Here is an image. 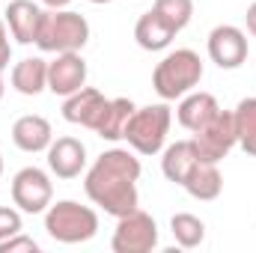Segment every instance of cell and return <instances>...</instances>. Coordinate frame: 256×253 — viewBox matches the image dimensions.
Listing matches in <instances>:
<instances>
[{
  "label": "cell",
  "instance_id": "cell-1",
  "mask_svg": "<svg viewBox=\"0 0 256 253\" xmlns=\"http://www.w3.org/2000/svg\"><path fill=\"white\" fill-rule=\"evenodd\" d=\"M137 182H140V158H134V152L128 149L114 146L92 161V167L84 176V190L92 200V206L104 208V214L122 218L140 206Z\"/></svg>",
  "mask_w": 256,
  "mask_h": 253
},
{
  "label": "cell",
  "instance_id": "cell-2",
  "mask_svg": "<svg viewBox=\"0 0 256 253\" xmlns=\"http://www.w3.org/2000/svg\"><path fill=\"white\" fill-rule=\"evenodd\" d=\"M200 80H202V60L191 48L170 51L152 72V90L164 102H176V98L188 96L191 90L200 86Z\"/></svg>",
  "mask_w": 256,
  "mask_h": 253
},
{
  "label": "cell",
  "instance_id": "cell-3",
  "mask_svg": "<svg viewBox=\"0 0 256 253\" xmlns=\"http://www.w3.org/2000/svg\"><path fill=\"white\" fill-rule=\"evenodd\" d=\"M45 232L60 244H84L98 232V214L78 200H57L45 208Z\"/></svg>",
  "mask_w": 256,
  "mask_h": 253
},
{
  "label": "cell",
  "instance_id": "cell-4",
  "mask_svg": "<svg viewBox=\"0 0 256 253\" xmlns=\"http://www.w3.org/2000/svg\"><path fill=\"white\" fill-rule=\"evenodd\" d=\"M90 42V24L80 12L74 9H45L36 45L48 54H63V51H80Z\"/></svg>",
  "mask_w": 256,
  "mask_h": 253
},
{
  "label": "cell",
  "instance_id": "cell-5",
  "mask_svg": "<svg viewBox=\"0 0 256 253\" xmlns=\"http://www.w3.org/2000/svg\"><path fill=\"white\" fill-rule=\"evenodd\" d=\"M170 126H173V110L164 102L161 104L134 108L122 140H126L137 155H158L164 149V143H167Z\"/></svg>",
  "mask_w": 256,
  "mask_h": 253
},
{
  "label": "cell",
  "instance_id": "cell-6",
  "mask_svg": "<svg viewBox=\"0 0 256 253\" xmlns=\"http://www.w3.org/2000/svg\"><path fill=\"white\" fill-rule=\"evenodd\" d=\"M114 253H152L158 248V224L149 212L134 208L116 218V230L110 238Z\"/></svg>",
  "mask_w": 256,
  "mask_h": 253
},
{
  "label": "cell",
  "instance_id": "cell-7",
  "mask_svg": "<svg viewBox=\"0 0 256 253\" xmlns=\"http://www.w3.org/2000/svg\"><path fill=\"white\" fill-rule=\"evenodd\" d=\"M191 140H194V149H196L200 161L220 164V161L232 152V146H238L232 110H218L200 131H194Z\"/></svg>",
  "mask_w": 256,
  "mask_h": 253
},
{
  "label": "cell",
  "instance_id": "cell-8",
  "mask_svg": "<svg viewBox=\"0 0 256 253\" xmlns=\"http://www.w3.org/2000/svg\"><path fill=\"white\" fill-rule=\"evenodd\" d=\"M12 202L24 212V214H42L51 202H54V185L51 176L42 167H21L12 176Z\"/></svg>",
  "mask_w": 256,
  "mask_h": 253
},
{
  "label": "cell",
  "instance_id": "cell-9",
  "mask_svg": "<svg viewBox=\"0 0 256 253\" xmlns=\"http://www.w3.org/2000/svg\"><path fill=\"white\" fill-rule=\"evenodd\" d=\"M208 57L218 68H242L248 60V33L236 24H218L212 33H208Z\"/></svg>",
  "mask_w": 256,
  "mask_h": 253
},
{
  "label": "cell",
  "instance_id": "cell-10",
  "mask_svg": "<svg viewBox=\"0 0 256 253\" xmlns=\"http://www.w3.org/2000/svg\"><path fill=\"white\" fill-rule=\"evenodd\" d=\"M86 60L80 51H63L48 63V90L54 96H72L80 86H86Z\"/></svg>",
  "mask_w": 256,
  "mask_h": 253
},
{
  "label": "cell",
  "instance_id": "cell-11",
  "mask_svg": "<svg viewBox=\"0 0 256 253\" xmlns=\"http://www.w3.org/2000/svg\"><path fill=\"white\" fill-rule=\"evenodd\" d=\"M48 170L57 179H78L86 170V146L78 137H57L48 146Z\"/></svg>",
  "mask_w": 256,
  "mask_h": 253
},
{
  "label": "cell",
  "instance_id": "cell-12",
  "mask_svg": "<svg viewBox=\"0 0 256 253\" xmlns=\"http://www.w3.org/2000/svg\"><path fill=\"white\" fill-rule=\"evenodd\" d=\"M42 6L33 3V0H12L3 12L6 18V27L12 33V39L18 45H36V36H39V24H42Z\"/></svg>",
  "mask_w": 256,
  "mask_h": 253
},
{
  "label": "cell",
  "instance_id": "cell-13",
  "mask_svg": "<svg viewBox=\"0 0 256 253\" xmlns=\"http://www.w3.org/2000/svg\"><path fill=\"white\" fill-rule=\"evenodd\" d=\"M104 104H108V98L98 92V90H92V86H80L78 92H72V96H66L63 102V120L66 122H72V126H80V128H96L98 122V116H102V110H104Z\"/></svg>",
  "mask_w": 256,
  "mask_h": 253
},
{
  "label": "cell",
  "instance_id": "cell-14",
  "mask_svg": "<svg viewBox=\"0 0 256 253\" xmlns=\"http://www.w3.org/2000/svg\"><path fill=\"white\" fill-rule=\"evenodd\" d=\"M54 140V128L45 116L39 114H27V116H18L15 126H12V143L27 152V155H36V152H48Z\"/></svg>",
  "mask_w": 256,
  "mask_h": 253
},
{
  "label": "cell",
  "instance_id": "cell-15",
  "mask_svg": "<svg viewBox=\"0 0 256 253\" xmlns=\"http://www.w3.org/2000/svg\"><path fill=\"white\" fill-rule=\"evenodd\" d=\"M218 110H220V104H218V98L212 92H196V90H191L188 96L179 98L176 120H179V126L185 128V131L194 134V131H200V128L206 126Z\"/></svg>",
  "mask_w": 256,
  "mask_h": 253
},
{
  "label": "cell",
  "instance_id": "cell-16",
  "mask_svg": "<svg viewBox=\"0 0 256 253\" xmlns=\"http://www.w3.org/2000/svg\"><path fill=\"white\" fill-rule=\"evenodd\" d=\"M134 39H137V45H140L143 51H164V48H170V42L176 39V30H173L155 9H149V12H143V15L137 18V24H134Z\"/></svg>",
  "mask_w": 256,
  "mask_h": 253
},
{
  "label": "cell",
  "instance_id": "cell-17",
  "mask_svg": "<svg viewBox=\"0 0 256 253\" xmlns=\"http://www.w3.org/2000/svg\"><path fill=\"white\" fill-rule=\"evenodd\" d=\"M182 188L188 190L194 200H200V202H212V200H218L220 190H224V176H220L218 164L196 161V164L191 167V173L185 176Z\"/></svg>",
  "mask_w": 256,
  "mask_h": 253
},
{
  "label": "cell",
  "instance_id": "cell-18",
  "mask_svg": "<svg viewBox=\"0 0 256 253\" xmlns=\"http://www.w3.org/2000/svg\"><path fill=\"white\" fill-rule=\"evenodd\" d=\"M12 90L21 96H39L48 90V63L42 57H24L21 63L12 66Z\"/></svg>",
  "mask_w": 256,
  "mask_h": 253
},
{
  "label": "cell",
  "instance_id": "cell-19",
  "mask_svg": "<svg viewBox=\"0 0 256 253\" xmlns=\"http://www.w3.org/2000/svg\"><path fill=\"white\" fill-rule=\"evenodd\" d=\"M200 161L196 149H194V140H176L164 149L161 155V173L167 176V182L173 185H182L185 176L191 173V167Z\"/></svg>",
  "mask_w": 256,
  "mask_h": 253
},
{
  "label": "cell",
  "instance_id": "cell-20",
  "mask_svg": "<svg viewBox=\"0 0 256 253\" xmlns=\"http://www.w3.org/2000/svg\"><path fill=\"white\" fill-rule=\"evenodd\" d=\"M131 114H134V102L131 98H108V104H104V110H102V116H98V122H96L92 131L102 140L116 143L126 134V126H128V120H131Z\"/></svg>",
  "mask_w": 256,
  "mask_h": 253
},
{
  "label": "cell",
  "instance_id": "cell-21",
  "mask_svg": "<svg viewBox=\"0 0 256 253\" xmlns=\"http://www.w3.org/2000/svg\"><path fill=\"white\" fill-rule=\"evenodd\" d=\"M232 120H236V137H238V146L256 158V96L250 98H242L232 110Z\"/></svg>",
  "mask_w": 256,
  "mask_h": 253
},
{
  "label": "cell",
  "instance_id": "cell-22",
  "mask_svg": "<svg viewBox=\"0 0 256 253\" xmlns=\"http://www.w3.org/2000/svg\"><path fill=\"white\" fill-rule=\"evenodd\" d=\"M170 232H173L176 244L185 248V250H194L206 242V224L191 212H176L170 218Z\"/></svg>",
  "mask_w": 256,
  "mask_h": 253
},
{
  "label": "cell",
  "instance_id": "cell-23",
  "mask_svg": "<svg viewBox=\"0 0 256 253\" xmlns=\"http://www.w3.org/2000/svg\"><path fill=\"white\" fill-rule=\"evenodd\" d=\"M152 9H155L176 33L185 30L194 18V0H155Z\"/></svg>",
  "mask_w": 256,
  "mask_h": 253
},
{
  "label": "cell",
  "instance_id": "cell-24",
  "mask_svg": "<svg viewBox=\"0 0 256 253\" xmlns=\"http://www.w3.org/2000/svg\"><path fill=\"white\" fill-rule=\"evenodd\" d=\"M24 230V220H21V208L15 206H0V242H6V238H12V236H18Z\"/></svg>",
  "mask_w": 256,
  "mask_h": 253
},
{
  "label": "cell",
  "instance_id": "cell-25",
  "mask_svg": "<svg viewBox=\"0 0 256 253\" xmlns=\"http://www.w3.org/2000/svg\"><path fill=\"white\" fill-rule=\"evenodd\" d=\"M0 253H39V242L24 236V232H18V236L0 242Z\"/></svg>",
  "mask_w": 256,
  "mask_h": 253
},
{
  "label": "cell",
  "instance_id": "cell-26",
  "mask_svg": "<svg viewBox=\"0 0 256 253\" xmlns=\"http://www.w3.org/2000/svg\"><path fill=\"white\" fill-rule=\"evenodd\" d=\"M9 27H6V18H0V72L9 68L12 63V42H9Z\"/></svg>",
  "mask_w": 256,
  "mask_h": 253
},
{
  "label": "cell",
  "instance_id": "cell-27",
  "mask_svg": "<svg viewBox=\"0 0 256 253\" xmlns=\"http://www.w3.org/2000/svg\"><path fill=\"white\" fill-rule=\"evenodd\" d=\"M244 24H248V33L256 36V0L248 6V12H244Z\"/></svg>",
  "mask_w": 256,
  "mask_h": 253
},
{
  "label": "cell",
  "instance_id": "cell-28",
  "mask_svg": "<svg viewBox=\"0 0 256 253\" xmlns=\"http://www.w3.org/2000/svg\"><path fill=\"white\" fill-rule=\"evenodd\" d=\"M68 3L72 0H42V6H48V9H68Z\"/></svg>",
  "mask_w": 256,
  "mask_h": 253
},
{
  "label": "cell",
  "instance_id": "cell-29",
  "mask_svg": "<svg viewBox=\"0 0 256 253\" xmlns=\"http://www.w3.org/2000/svg\"><path fill=\"white\" fill-rule=\"evenodd\" d=\"M3 92H6V84H3V72H0V102H3Z\"/></svg>",
  "mask_w": 256,
  "mask_h": 253
},
{
  "label": "cell",
  "instance_id": "cell-30",
  "mask_svg": "<svg viewBox=\"0 0 256 253\" xmlns=\"http://www.w3.org/2000/svg\"><path fill=\"white\" fill-rule=\"evenodd\" d=\"M90 3H96V6H104V3H110V0H90Z\"/></svg>",
  "mask_w": 256,
  "mask_h": 253
},
{
  "label": "cell",
  "instance_id": "cell-31",
  "mask_svg": "<svg viewBox=\"0 0 256 253\" xmlns=\"http://www.w3.org/2000/svg\"><path fill=\"white\" fill-rule=\"evenodd\" d=\"M0 176H3V155H0Z\"/></svg>",
  "mask_w": 256,
  "mask_h": 253
}]
</instances>
